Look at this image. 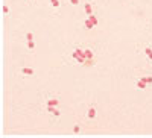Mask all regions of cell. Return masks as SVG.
Returning <instances> with one entry per match:
<instances>
[{"mask_svg": "<svg viewBox=\"0 0 152 138\" xmlns=\"http://www.w3.org/2000/svg\"><path fill=\"white\" fill-rule=\"evenodd\" d=\"M26 47H28V50L29 52H35V41L32 40V41H26Z\"/></svg>", "mask_w": 152, "mask_h": 138, "instance_id": "obj_12", "label": "cell"}, {"mask_svg": "<svg viewBox=\"0 0 152 138\" xmlns=\"http://www.w3.org/2000/svg\"><path fill=\"white\" fill-rule=\"evenodd\" d=\"M49 5H50V8H52L53 11H61V8H62V2L61 0H49Z\"/></svg>", "mask_w": 152, "mask_h": 138, "instance_id": "obj_9", "label": "cell"}, {"mask_svg": "<svg viewBox=\"0 0 152 138\" xmlns=\"http://www.w3.org/2000/svg\"><path fill=\"white\" fill-rule=\"evenodd\" d=\"M24 2H26V3H32V0H24Z\"/></svg>", "mask_w": 152, "mask_h": 138, "instance_id": "obj_17", "label": "cell"}, {"mask_svg": "<svg viewBox=\"0 0 152 138\" xmlns=\"http://www.w3.org/2000/svg\"><path fill=\"white\" fill-rule=\"evenodd\" d=\"M84 28H85V29H93V28H94L93 21H91L90 18H88V17H87V20H85V24H84Z\"/></svg>", "mask_w": 152, "mask_h": 138, "instance_id": "obj_13", "label": "cell"}, {"mask_svg": "<svg viewBox=\"0 0 152 138\" xmlns=\"http://www.w3.org/2000/svg\"><path fill=\"white\" fill-rule=\"evenodd\" d=\"M85 117H87V120H88V121H94V120L97 118V106H96L94 103L88 105L87 112H85Z\"/></svg>", "mask_w": 152, "mask_h": 138, "instance_id": "obj_4", "label": "cell"}, {"mask_svg": "<svg viewBox=\"0 0 152 138\" xmlns=\"http://www.w3.org/2000/svg\"><path fill=\"white\" fill-rule=\"evenodd\" d=\"M17 73L21 74V76H24V78H34V76H35V70H34L32 67H29V65H21V67H18V68H17Z\"/></svg>", "mask_w": 152, "mask_h": 138, "instance_id": "obj_5", "label": "cell"}, {"mask_svg": "<svg viewBox=\"0 0 152 138\" xmlns=\"http://www.w3.org/2000/svg\"><path fill=\"white\" fill-rule=\"evenodd\" d=\"M84 14L87 17H90V15L94 14V8H93V3L90 2V0H85L84 2Z\"/></svg>", "mask_w": 152, "mask_h": 138, "instance_id": "obj_7", "label": "cell"}, {"mask_svg": "<svg viewBox=\"0 0 152 138\" xmlns=\"http://www.w3.org/2000/svg\"><path fill=\"white\" fill-rule=\"evenodd\" d=\"M142 52L146 55L149 64H152V44H143L142 46Z\"/></svg>", "mask_w": 152, "mask_h": 138, "instance_id": "obj_8", "label": "cell"}, {"mask_svg": "<svg viewBox=\"0 0 152 138\" xmlns=\"http://www.w3.org/2000/svg\"><path fill=\"white\" fill-rule=\"evenodd\" d=\"M2 12H3V15L8 17V15H9V6H8V5H3V6H2Z\"/></svg>", "mask_w": 152, "mask_h": 138, "instance_id": "obj_14", "label": "cell"}, {"mask_svg": "<svg viewBox=\"0 0 152 138\" xmlns=\"http://www.w3.org/2000/svg\"><path fill=\"white\" fill-rule=\"evenodd\" d=\"M46 106H59V97L55 94L46 93L43 96V108H46Z\"/></svg>", "mask_w": 152, "mask_h": 138, "instance_id": "obj_3", "label": "cell"}, {"mask_svg": "<svg viewBox=\"0 0 152 138\" xmlns=\"http://www.w3.org/2000/svg\"><path fill=\"white\" fill-rule=\"evenodd\" d=\"M44 112L49 115V118L52 120V121L59 120V118H61V114H62L59 106H46V108H44Z\"/></svg>", "mask_w": 152, "mask_h": 138, "instance_id": "obj_2", "label": "cell"}, {"mask_svg": "<svg viewBox=\"0 0 152 138\" xmlns=\"http://www.w3.org/2000/svg\"><path fill=\"white\" fill-rule=\"evenodd\" d=\"M151 24H152V20H151Z\"/></svg>", "mask_w": 152, "mask_h": 138, "instance_id": "obj_18", "label": "cell"}, {"mask_svg": "<svg viewBox=\"0 0 152 138\" xmlns=\"http://www.w3.org/2000/svg\"><path fill=\"white\" fill-rule=\"evenodd\" d=\"M24 36H26V41H32V40H34V33H32V32H28Z\"/></svg>", "mask_w": 152, "mask_h": 138, "instance_id": "obj_16", "label": "cell"}, {"mask_svg": "<svg viewBox=\"0 0 152 138\" xmlns=\"http://www.w3.org/2000/svg\"><path fill=\"white\" fill-rule=\"evenodd\" d=\"M69 3L73 5V6H79L81 5V0H69Z\"/></svg>", "mask_w": 152, "mask_h": 138, "instance_id": "obj_15", "label": "cell"}, {"mask_svg": "<svg viewBox=\"0 0 152 138\" xmlns=\"http://www.w3.org/2000/svg\"><path fill=\"white\" fill-rule=\"evenodd\" d=\"M81 132H82V128H81V124H79V123H75V126H73V129H72V134L78 135V134H81Z\"/></svg>", "mask_w": 152, "mask_h": 138, "instance_id": "obj_10", "label": "cell"}, {"mask_svg": "<svg viewBox=\"0 0 152 138\" xmlns=\"http://www.w3.org/2000/svg\"><path fill=\"white\" fill-rule=\"evenodd\" d=\"M134 85H135V88L140 90V91H143V90L148 88V84H146V81H145V78H143V74H142V76H138V78L134 81Z\"/></svg>", "mask_w": 152, "mask_h": 138, "instance_id": "obj_6", "label": "cell"}, {"mask_svg": "<svg viewBox=\"0 0 152 138\" xmlns=\"http://www.w3.org/2000/svg\"><path fill=\"white\" fill-rule=\"evenodd\" d=\"M67 59L70 62H75V64L79 65H85L87 67V59H85V46H73L70 47L69 53H67Z\"/></svg>", "mask_w": 152, "mask_h": 138, "instance_id": "obj_1", "label": "cell"}, {"mask_svg": "<svg viewBox=\"0 0 152 138\" xmlns=\"http://www.w3.org/2000/svg\"><path fill=\"white\" fill-rule=\"evenodd\" d=\"M143 78H145L148 86H152V73H146V74H143Z\"/></svg>", "mask_w": 152, "mask_h": 138, "instance_id": "obj_11", "label": "cell"}]
</instances>
